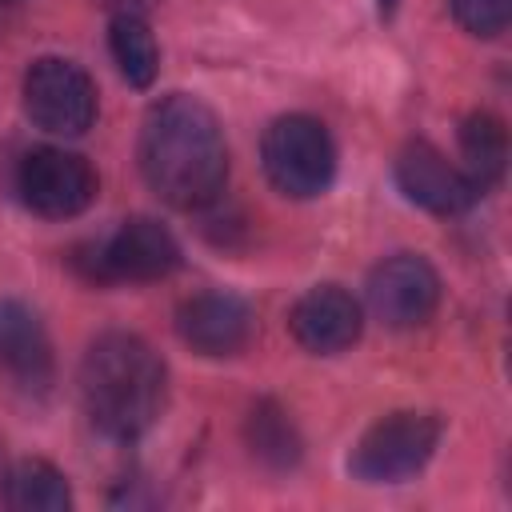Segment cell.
Returning <instances> with one entry per match:
<instances>
[{"label":"cell","instance_id":"obj_5","mask_svg":"<svg viewBox=\"0 0 512 512\" xmlns=\"http://www.w3.org/2000/svg\"><path fill=\"white\" fill-rule=\"evenodd\" d=\"M440 432L444 424L436 412H416V408L388 412L356 440L348 456V472L360 484H404L432 460Z\"/></svg>","mask_w":512,"mask_h":512},{"label":"cell","instance_id":"obj_1","mask_svg":"<svg viewBox=\"0 0 512 512\" xmlns=\"http://www.w3.org/2000/svg\"><path fill=\"white\" fill-rule=\"evenodd\" d=\"M136 160L144 184L180 212L216 204L228 184L224 128L216 112L188 92H168L144 112Z\"/></svg>","mask_w":512,"mask_h":512},{"label":"cell","instance_id":"obj_11","mask_svg":"<svg viewBox=\"0 0 512 512\" xmlns=\"http://www.w3.org/2000/svg\"><path fill=\"white\" fill-rule=\"evenodd\" d=\"M176 332L200 356H236L252 336V308L224 288L196 292L180 304Z\"/></svg>","mask_w":512,"mask_h":512},{"label":"cell","instance_id":"obj_13","mask_svg":"<svg viewBox=\"0 0 512 512\" xmlns=\"http://www.w3.org/2000/svg\"><path fill=\"white\" fill-rule=\"evenodd\" d=\"M460 168L484 196L492 184L504 180L508 168V128L492 112H472L460 124Z\"/></svg>","mask_w":512,"mask_h":512},{"label":"cell","instance_id":"obj_4","mask_svg":"<svg viewBox=\"0 0 512 512\" xmlns=\"http://www.w3.org/2000/svg\"><path fill=\"white\" fill-rule=\"evenodd\" d=\"M260 160H264V176L272 180V188L292 200H312L328 192L336 176V144L328 128L304 112L276 116L264 128Z\"/></svg>","mask_w":512,"mask_h":512},{"label":"cell","instance_id":"obj_20","mask_svg":"<svg viewBox=\"0 0 512 512\" xmlns=\"http://www.w3.org/2000/svg\"><path fill=\"white\" fill-rule=\"evenodd\" d=\"M4 476H8V472H4V452H0V480H4Z\"/></svg>","mask_w":512,"mask_h":512},{"label":"cell","instance_id":"obj_14","mask_svg":"<svg viewBox=\"0 0 512 512\" xmlns=\"http://www.w3.org/2000/svg\"><path fill=\"white\" fill-rule=\"evenodd\" d=\"M244 440H248V452L272 468V472H288L300 464V452H304V440L292 424V416L276 404V400H256L248 408V420H244Z\"/></svg>","mask_w":512,"mask_h":512},{"label":"cell","instance_id":"obj_19","mask_svg":"<svg viewBox=\"0 0 512 512\" xmlns=\"http://www.w3.org/2000/svg\"><path fill=\"white\" fill-rule=\"evenodd\" d=\"M376 4H380V16H392V12H396V4H400V0H376Z\"/></svg>","mask_w":512,"mask_h":512},{"label":"cell","instance_id":"obj_15","mask_svg":"<svg viewBox=\"0 0 512 512\" xmlns=\"http://www.w3.org/2000/svg\"><path fill=\"white\" fill-rule=\"evenodd\" d=\"M4 500L16 512H68L72 488L64 472L48 460H20L4 476Z\"/></svg>","mask_w":512,"mask_h":512},{"label":"cell","instance_id":"obj_10","mask_svg":"<svg viewBox=\"0 0 512 512\" xmlns=\"http://www.w3.org/2000/svg\"><path fill=\"white\" fill-rule=\"evenodd\" d=\"M288 328H292L300 348H308L316 356H336V352H344V348H352L360 340L364 312H360V304H356V296L348 288L316 284L292 304Z\"/></svg>","mask_w":512,"mask_h":512},{"label":"cell","instance_id":"obj_16","mask_svg":"<svg viewBox=\"0 0 512 512\" xmlns=\"http://www.w3.org/2000/svg\"><path fill=\"white\" fill-rule=\"evenodd\" d=\"M108 48H112V60L120 68V76L132 84V88H148L160 72V48H156V36L148 28L144 16H112V28H108Z\"/></svg>","mask_w":512,"mask_h":512},{"label":"cell","instance_id":"obj_2","mask_svg":"<svg viewBox=\"0 0 512 512\" xmlns=\"http://www.w3.org/2000/svg\"><path fill=\"white\" fill-rule=\"evenodd\" d=\"M168 396V368L160 352L136 332H104L80 360V400L88 420L112 440L144 436Z\"/></svg>","mask_w":512,"mask_h":512},{"label":"cell","instance_id":"obj_7","mask_svg":"<svg viewBox=\"0 0 512 512\" xmlns=\"http://www.w3.org/2000/svg\"><path fill=\"white\" fill-rule=\"evenodd\" d=\"M96 168L68 148H32L16 168V192L24 208L44 220H72L96 200Z\"/></svg>","mask_w":512,"mask_h":512},{"label":"cell","instance_id":"obj_3","mask_svg":"<svg viewBox=\"0 0 512 512\" xmlns=\"http://www.w3.org/2000/svg\"><path fill=\"white\" fill-rule=\"evenodd\" d=\"M72 264L92 284H148L180 268V244L160 220L128 216L108 240L80 244L72 252Z\"/></svg>","mask_w":512,"mask_h":512},{"label":"cell","instance_id":"obj_12","mask_svg":"<svg viewBox=\"0 0 512 512\" xmlns=\"http://www.w3.org/2000/svg\"><path fill=\"white\" fill-rule=\"evenodd\" d=\"M0 372L24 392L52 384V340L40 316L20 300H0Z\"/></svg>","mask_w":512,"mask_h":512},{"label":"cell","instance_id":"obj_18","mask_svg":"<svg viewBox=\"0 0 512 512\" xmlns=\"http://www.w3.org/2000/svg\"><path fill=\"white\" fill-rule=\"evenodd\" d=\"M108 8H112V16H144V8H152L156 0H104Z\"/></svg>","mask_w":512,"mask_h":512},{"label":"cell","instance_id":"obj_17","mask_svg":"<svg viewBox=\"0 0 512 512\" xmlns=\"http://www.w3.org/2000/svg\"><path fill=\"white\" fill-rule=\"evenodd\" d=\"M452 16L464 32H472L480 40H496L508 32L512 0H452Z\"/></svg>","mask_w":512,"mask_h":512},{"label":"cell","instance_id":"obj_6","mask_svg":"<svg viewBox=\"0 0 512 512\" xmlns=\"http://www.w3.org/2000/svg\"><path fill=\"white\" fill-rule=\"evenodd\" d=\"M24 112L52 136H84L96 120V84L80 64L40 56L24 72Z\"/></svg>","mask_w":512,"mask_h":512},{"label":"cell","instance_id":"obj_9","mask_svg":"<svg viewBox=\"0 0 512 512\" xmlns=\"http://www.w3.org/2000/svg\"><path fill=\"white\" fill-rule=\"evenodd\" d=\"M396 188L412 204H420L424 212H436V216H460L480 200V192L464 176V168L452 164L428 140H412V144L400 148V156H396Z\"/></svg>","mask_w":512,"mask_h":512},{"label":"cell","instance_id":"obj_8","mask_svg":"<svg viewBox=\"0 0 512 512\" xmlns=\"http://www.w3.org/2000/svg\"><path fill=\"white\" fill-rule=\"evenodd\" d=\"M440 304V276L416 252L380 260L368 276V308L388 328H420Z\"/></svg>","mask_w":512,"mask_h":512}]
</instances>
